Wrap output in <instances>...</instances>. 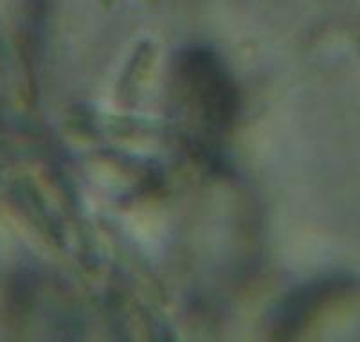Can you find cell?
<instances>
[{
    "label": "cell",
    "instance_id": "1",
    "mask_svg": "<svg viewBox=\"0 0 360 342\" xmlns=\"http://www.w3.org/2000/svg\"><path fill=\"white\" fill-rule=\"evenodd\" d=\"M176 96L198 143L213 146L229 134L240 112V96L214 51L189 47L175 65Z\"/></svg>",
    "mask_w": 360,
    "mask_h": 342
},
{
    "label": "cell",
    "instance_id": "2",
    "mask_svg": "<svg viewBox=\"0 0 360 342\" xmlns=\"http://www.w3.org/2000/svg\"><path fill=\"white\" fill-rule=\"evenodd\" d=\"M348 285L340 277H323L295 289L274 310L270 319L272 335L276 338H292L301 334L319 310L342 293Z\"/></svg>",
    "mask_w": 360,
    "mask_h": 342
}]
</instances>
